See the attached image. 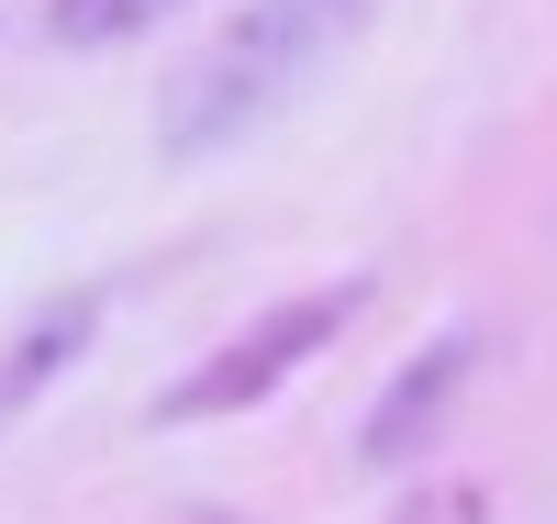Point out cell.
Listing matches in <instances>:
<instances>
[{
  "label": "cell",
  "mask_w": 557,
  "mask_h": 524,
  "mask_svg": "<svg viewBox=\"0 0 557 524\" xmlns=\"http://www.w3.org/2000/svg\"><path fill=\"white\" fill-rule=\"evenodd\" d=\"M368 12H380V0H246V12L168 78V101H157V112H168V123H157L168 157L235 146V134H257L268 112H290L301 89L357 45Z\"/></svg>",
  "instance_id": "cell-1"
},
{
  "label": "cell",
  "mask_w": 557,
  "mask_h": 524,
  "mask_svg": "<svg viewBox=\"0 0 557 524\" xmlns=\"http://www.w3.org/2000/svg\"><path fill=\"white\" fill-rule=\"evenodd\" d=\"M357 291H368V279H323V291H290V302H268V313L246 324L235 346H212V357H201V368H190V379H178V391L157 402V424H201V413H246V402H268L290 368H312L323 346L346 336Z\"/></svg>",
  "instance_id": "cell-2"
},
{
  "label": "cell",
  "mask_w": 557,
  "mask_h": 524,
  "mask_svg": "<svg viewBox=\"0 0 557 524\" xmlns=\"http://www.w3.org/2000/svg\"><path fill=\"white\" fill-rule=\"evenodd\" d=\"M480 368V336H435L424 357H412L401 379H391V402L368 413V436H357V458L368 468H401V458H424L435 447V424H446V402H457V379Z\"/></svg>",
  "instance_id": "cell-3"
},
{
  "label": "cell",
  "mask_w": 557,
  "mask_h": 524,
  "mask_svg": "<svg viewBox=\"0 0 557 524\" xmlns=\"http://www.w3.org/2000/svg\"><path fill=\"white\" fill-rule=\"evenodd\" d=\"M89 336H101V302H89V291H67L57 313H34V324H23V346H0V413L34 402V391H45V379H57Z\"/></svg>",
  "instance_id": "cell-4"
},
{
  "label": "cell",
  "mask_w": 557,
  "mask_h": 524,
  "mask_svg": "<svg viewBox=\"0 0 557 524\" xmlns=\"http://www.w3.org/2000/svg\"><path fill=\"white\" fill-rule=\"evenodd\" d=\"M168 12H178V0H45V34H57V45H123V34H146Z\"/></svg>",
  "instance_id": "cell-5"
},
{
  "label": "cell",
  "mask_w": 557,
  "mask_h": 524,
  "mask_svg": "<svg viewBox=\"0 0 557 524\" xmlns=\"http://www.w3.org/2000/svg\"><path fill=\"white\" fill-rule=\"evenodd\" d=\"M391 524H491V502H480V480H435V491H412Z\"/></svg>",
  "instance_id": "cell-6"
}]
</instances>
